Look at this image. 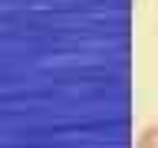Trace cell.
<instances>
[{"mask_svg":"<svg viewBox=\"0 0 158 148\" xmlns=\"http://www.w3.org/2000/svg\"><path fill=\"white\" fill-rule=\"evenodd\" d=\"M135 148H158V122H152V125H145L138 132Z\"/></svg>","mask_w":158,"mask_h":148,"instance_id":"cell-1","label":"cell"}]
</instances>
